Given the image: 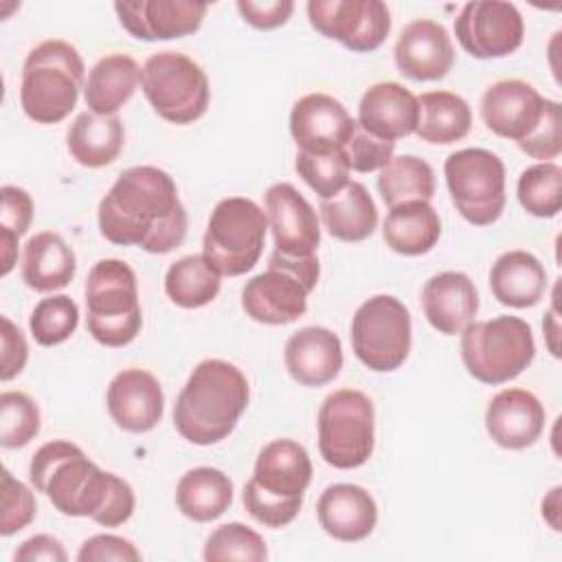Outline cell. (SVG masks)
Instances as JSON below:
<instances>
[{"label":"cell","instance_id":"1","mask_svg":"<svg viewBox=\"0 0 562 562\" xmlns=\"http://www.w3.org/2000/svg\"><path fill=\"white\" fill-rule=\"evenodd\" d=\"M99 231L116 246L154 255L178 248L187 235V211L173 178L151 165L125 169L99 202Z\"/></svg>","mask_w":562,"mask_h":562},{"label":"cell","instance_id":"2","mask_svg":"<svg viewBox=\"0 0 562 562\" xmlns=\"http://www.w3.org/2000/svg\"><path fill=\"white\" fill-rule=\"evenodd\" d=\"M29 479L64 516H88L101 527H119L134 514L132 485L101 470L83 450L57 439L44 443L29 463Z\"/></svg>","mask_w":562,"mask_h":562},{"label":"cell","instance_id":"3","mask_svg":"<svg viewBox=\"0 0 562 562\" xmlns=\"http://www.w3.org/2000/svg\"><path fill=\"white\" fill-rule=\"evenodd\" d=\"M248 397V380L233 362L202 360L176 397L173 426L195 446L217 443L235 430Z\"/></svg>","mask_w":562,"mask_h":562},{"label":"cell","instance_id":"4","mask_svg":"<svg viewBox=\"0 0 562 562\" xmlns=\"http://www.w3.org/2000/svg\"><path fill=\"white\" fill-rule=\"evenodd\" d=\"M310 481L307 450L294 439H274L257 454L252 476L241 492L244 509L263 527H285L299 516Z\"/></svg>","mask_w":562,"mask_h":562},{"label":"cell","instance_id":"5","mask_svg":"<svg viewBox=\"0 0 562 562\" xmlns=\"http://www.w3.org/2000/svg\"><path fill=\"white\" fill-rule=\"evenodd\" d=\"M83 59L64 40H44L29 50L22 66L20 103L24 114L42 125L64 121L77 105L83 81Z\"/></svg>","mask_w":562,"mask_h":562},{"label":"cell","instance_id":"6","mask_svg":"<svg viewBox=\"0 0 562 562\" xmlns=\"http://www.w3.org/2000/svg\"><path fill=\"white\" fill-rule=\"evenodd\" d=\"M86 327L103 347L130 345L140 327L143 312L134 270L121 259L97 261L86 279Z\"/></svg>","mask_w":562,"mask_h":562},{"label":"cell","instance_id":"7","mask_svg":"<svg viewBox=\"0 0 562 562\" xmlns=\"http://www.w3.org/2000/svg\"><path fill=\"white\" fill-rule=\"evenodd\" d=\"M321 277L318 257H288L272 250L268 268L246 281L241 307L261 325H288L307 310V296Z\"/></svg>","mask_w":562,"mask_h":562},{"label":"cell","instance_id":"8","mask_svg":"<svg viewBox=\"0 0 562 562\" xmlns=\"http://www.w3.org/2000/svg\"><path fill=\"white\" fill-rule=\"evenodd\" d=\"M536 342L527 321L496 316L470 323L461 331V360L468 373L483 384H505L518 378L533 360Z\"/></svg>","mask_w":562,"mask_h":562},{"label":"cell","instance_id":"9","mask_svg":"<svg viewBox=\"0 0 562 562\" xmlns=\"http://www.w3.org/2000/svg\"><path fill=\"white\" fill-rule=\"evenodd\" d=\"M268 233L266 211L250 198H224L211 211L202 255L222 277H239L255 268Z\"/></svg>","mask_w":562,"mask_h":562},{"label":"cell","instance_id":"10","mask_svg":"<svg viewBox=\"0 0 562 562\" xmlns=\"http://www.w3.org/2000/svg\"><path fill=\"white\" fill-rule=\"evenodd\" d=\"M375 446V413L369 395L356 389L329 393L318 408V450L336 470L369 461Z\"/></svg>","mask_w":562,"mask_h":562},{"label":"cell","instance_id":"11","mask_svg":"<svg viewBox=\"0 0 562 562\" xmlns=\"http://www.w3.org/2000/svg\"><path fill=\"white\" fill-rule=\"evenodd\" d=\"M140 88L151 110L167 123L189 125L209 108V79L184 53H154L140 68Z\"/></svg>","mask_w":562,"mask_h":562},{"label":"cell","instance_id":"12","mask_svg":"<svg viewBox=\"0 0 562 562\" xmlns=\"http://www.w3.org/2000/svg\"><path fill=\"white\" fill-rule=\"evenodd\" d=\"M446 184L459 215L472 226H490L505 211V165L481 147L452 151L443 162Z\"/></svg>","mask_w":562,"mask_h":562},{"label":"cell","instance_id":"13","mask_svg":"<svg viewBox=\"0 0 562 562\" xmlns=\"http://www.w3.org/2000/svg\"><path fill=\"white\" fill-rule=\"evenodd\" d=\"M411 338V312L391 294L367 299L351 318L353 353L371 371L389 373L400 369L408 358Z\"/></svg>","mask_w":562,"mask_h":562},{"label":"cell","instance_id":"14","mask_svg":"<svg viewBox=\"0 0 562 562\" xmlns=\"http://www.w3.org/2000/svg\"><path fill=\"white\" fill-rule=\"evenodd\" d=\"M307 18L314 31L351 53L378 50L391 31L389 7L380 0H310Z\"/></svg>","mask_w":562,"mask_h":562},{"label":"cell","instance_id":"15","mask_svg":"<svg viewBox=\"0 0 562 562\" xmlns=\"http://www.w3.org/2000/svg\"><path fill=\"white\" fill-rule=\"evenodd\" d=\"M454 35L468 55L498 59L520 48L525 22L512 2H468L454 18Z\"/></svg>","mask_w":562,"mask_h":562},{"label":"cell","instance_id":"16","mask_svg":"<svg viewBox=\"0 0 562 562\" xmlns=\"http://www.w3.org/2000/svg\"><path fill=\"white\" fill-rule=\"evenodd\" d=\"M266 217L274 250L288 257H312L321 244V224L312 204L290 182H274L266 191Z\"/></svg>","mask_w":562,"mask_h":562},{"label":"cell","instance_id":"17","mask_svg":"<svg viewBox=\"0 0 562 562\" xmlns=\"http://www.w3.org/2000/svg\"><path fill=\"white\" fill-rule=\"evenodd\" d=\"M547 99L527 81L501 79L481 97V119L490 132L509 140H525L542 121Z\"/></svg>","mask_w":562,"mask_h":562},{"label":"cell","instance_id":"18","mask_svg":"<svg viewBox=\"0 0 562 562\" xmlns=\"http://www.w3.org/2000/svg\"><path fill=\"white\" fill-rule=\"evenodd\" d=\"M204 2L193 0H134L114 2L121 26L136 40H178L202 26Z\"/></svg>","mask_w":562,"mask_h":562},{"label":"cell","instance_id":"19","mask_svg":"<svg viewBox=\"0 0 562 562\" xmlns=\"http://www.w3.org/2000/svg\"><path fill=\"white\" fill-rule=\"evenodd\" d=\"M356 125L345 105L323 92L301 97L290 112V134L303 151L345 149Z\"/></svg>","mask_w":562,"mask_h":562},{"label":"cell","instance_id":"20","mask_svg":"<svg viewBox=\"0 0 562 562\" xmlns=\"http://www.w3.org/2000/svg\"><path fill=\"white\" fill-rule=\"evenodd\" d=\"M393 59L404 77L413 81H437L450 72L454 48L443 24L422 18L402 29Z\"/></svg>","mask_w":562,"mask_h":562},{"label":"cell","instance_id":"21","mask_svg":"<svg viewBox=\"0 0 562 562\" xmlns=\"http://www.w3.org/2000/svg\"><path fill=\"white\" fill-rule=\"evenodd\" d=\"M112 422L127 432H149L165 413L162 386L145 369L119 371L105 393Z\"/></svg>","mask_w":562,"mask_h":562},{"label":"cell","instance_id":"22","mask_svg":"<svg viewBox=\"0 0 562 562\" xmlns=\"http://www.w3.org/2000/svg\"><path fill=\"white\" fill-rule=\"evenodd\" d=\"M485 428L501 448H529L544 430V406L531 391L503 389L487 404Z\"/></svg>","mask_w":562,"mask_h":562},{"label":"cell","instance_id":"23","mask_svg":"<svg viewBox=\"0 0 562 562\" xmlns=\"http://www.w3.org/2000/svg\"><path fill=\"white\" fill-rule=\"evenodd\" d=\"M426 321L446 336L461 334L479 312V292L465 272L446 270L432 274L422 290Z\"/></svg>","mask_w":562,"mask_h":562},{"label":"cell","instance_id":"24","mask_svg":"<svg viewBox=\"0 0 562 562\" xmlns=\"http://www.w3.org/2000/svg\"><path fill=\"white\" fill-rule=\"evenodd\" d=\"M316 516L323 531L334 540L360 542L375 529L378 505L364 487L334 483L318 496Z\"/></svg>","mask_w":562,"mask_h":562},{"label":"cell","instance_id":"25","mask_svg":"<svg viewBox=\"0 0 562 562\" xmlns=\"http://www.w3.org/2000/svg\"><path fill=\"white\" fill-rule=\"evenodd\" d=\"M417 119V97L397 81H380L364 90L356 123L378 138L397 140L415 134Z\"/></svg>","mask_w":562,"mask_h":562},{"label":"cell","instance_id":"26","mask_svg":"<svg viewBox=\"0 0 562 562\" xmlns=\"http://www.w3.org/2000/svg\"><path fill=\"white\" fill-rule=\"evenodd\" d=\"M283 362L294 382L303 386H323L342 369L340 338L327 327H303L288 338Z\"/></svg>","mask_w":562,"mask_h":562},{"label":"cell","instance_id":"27","mask_svg":"<svg viewBox=\"0 0 562 562\" xmlns=\"http://www.w3.org/2000/svg\"><path fill=\"white\" fill-rule=\"evenodd\" d=\"M490 288L494 299L507 307H533L547 292V270L536 255L507 250L492 263Z\"/></svg>","mask_w":562,"mask_h":562},{"label":"cell","instance_id":"28","mask_svg":"<svg viewBox=\"0 0 562 562\" xmlns=\"http://www.w3.org/2000/svg\"><path fill=\"white\" fill-rule=\"evenodd\" d=\"M77 272L72 248L59 233L42 231L24 244L22 281L35 292H55L66 288Z\"/></svg>","mask_w":562,"mask_h":562},{"label":"cell","instance_id":"29","mask_svg":"<svg viewBox=\"0 0 562 562\" xmlns=\"http://www.w3.org/2000/svg\"><path fill=\"white\" fill-rule=\"evenodd\" d=\"M140 83L138 64L123 53L101 57L88 72L83 99L92 114L114 116Z\"/></svg>","mask_w":562,"mask_h":562},{"label":"cell","instance_id":"30","mask_svg":"<svg viewBox=\"0 0 562 562\" xmlns=\"http://www.w3.org/2000/svg\"><path fill=\"white\" fill-rule=\"evenodd\" d=\"M441 235V220L437 211L430 206V202H404L397 206H391L384 224H382V237L386 246L406 257L426 255L435 248Z\"/></svg>","mask_w":562,"mask_h":562},{"label":"cell","instance_id":"31","mask_svg":"<svg viewBox=\"0 0 562 562\" xmlns=\"http://www.w3.org/2000/svg\"><path fill=\"white\" fill-rule=\"evenodd\" d=\"M66 143L70 156L79 165L99 169L119 158L125 143V130L119 116H101L86 110L70 123Z\"/></svg>","mask_w":562,"mask_h":562},{"label":"cell","instance_id":"32","mask_svg":"<svg viewBox=\"0 0 562 562\" xmlns=\"http://www.w3.org/2000/svg\"><path fill=\"white\" fill-rule=\"evenodd\" d=\"M321 220L327 233L338 241H362L378 226V209L362 182H349L338 195L321 200Z\"/></svg>","mask_w":562,"mask_h":562},{"label":"cell","instance_id":"33","mask_svg":"<svg viewBox=\"0 0 562 562\" xmlns=\"http://www.w3.org/2000/svg\"><path fill=\"white\" fill-rule=\"evenodd\" d=\"M233 503V481L217 468H193L184 472L176 487V505L182 516L195 522L220 518Z\"/></svg>","mask_w":562,"mask_h":562},{"label":"cell","instance_id":"34","mask_svg":"<svg viewBox=\"0 0 562 562\" xmlns=\"http://www.w3.org/2000/svg\"><path fill=\"white\" fill-rule=\"evenodd\" d=\"M419 119L415 134L430 145H452L468 136L472 110L468 101L448 90L424 92L417 97Z\"/></svg>","mask_w":562,"mask_h":562},{"label":"cell","instance_id":"35","mask_svg":"<svg viewBox=\"0 0 562 562\" xmlns=\"http://www.w3.org/2000/svg\"><path fill=\"white\" fill-rule=\"evenodd\" d=\"M222 288V274L204 255H187L173 261L165 274V292L169 301L184 310L209 305Z\"/></svg>","mask_w":562,"mask_h":562},{"label":"cell","instance_id":"36","mask_svg":"<svg viewBox=\"0 0 562 562\" xmlns=\"http://www.w3.org/2000/svg\"><path fill=\"white\" fill-rule=\"evenodd\" d=\"M378 193L391 209L404 202H430L435 195L432 167L417 156H393L378 176Z\"/></svg>","mask_w":562,"mask_h":562},{"label":"cell","instance_id":"37","mask_svg":"<svg viewBox=\"0 0 562 562\" xmlns=\"http://www.w3.org/2000/svg\"><path fill=\"white\" fill-rule=\"evenodd\" d=\"M520 206L533 217H555L562 206V167L538 162L527 167L516 184Z\"/></svg>","mask_w":562,"mask_h":562},{"label":"cell","instance_id":"38","mask_svg":"<svg viewBox=\"0 0 562 562\" xmlns=\"http://www.w3.org/2000/svg\"><path fill=\"white\" fill-rule=\"evenodd\" d=\"M294 169L305 180V184L321 195V200H329L349 184L351 167L345 149H329V151L299 149L294 158Z\"/></svg>","mask_w":562,"mask_h":562},{"label":"cell","instance_id":"39","mask_svg":"<svg viewBox=\"0 0 562 562\" xmlns=\"http://www.w3.org/2000/svg\"><path fill=\"white\" fill-rule=\"evenodd\" d=\"M79 325V307L66 294L42 299L29 318L31 336L42 347H55L68 340Z\"/></svg>","mask_w":562,"mask_h":562},{"label":"cell","instance_id":"40","mask_svg":"<svg viewBox=\"0 0 562 562\" xmlns=\"http://www.w3.org/2000/svg\"><path fill=\"white\" fill-rule=\"evenodd\" d=\"M202 558L206 562H222V560H250L261 562L268 558V549L263 538L246 527L244 522H226L211 531L204 542Z\"/></svg>","mask_w":562,"mask_h":562},{"label":"cell","instance_id":"41","mask_svg":"<svg viewBox=\"0 0 562 562\" xmlns=\"http://www.w3.org/2000/svg\"><path fill=\"white\" fill-rule=\"evenodd\" d=\"M42 426L40 406L22 391L0 393V443L2 448H22L37 437Z\"/></svg>","mask_w":562,"mask_h":562},{"label":"cell","instance_id":"42","mask_svg":"<svg viewBox=\"0 0 562 562\" xmlns=\"http://www.w3.org/2000/svg\"><path fill=\"white\" fill-rule=\"evenodd\" d=\"M2 503H0V533L13 536L31 525V520L37 514V503L33 492L18 481L7 468L2 470Z\"/></svg>","mask_w":562,"mask_h":562},{"label":"cell","instance_id":"43","mask_svg":"<svg viewBox=\"0 0 562 562\" xmlns=\"http://www.w3.org/2000/svg\"><path fill=\"white\" fill-rule=\"evenodd\" d=\"M560 123H562V108L558 101L547 99V110L538 127L520 143H516L529 158H536L540 162H551V158H558L562 151V136H560Z\"/></svg>","mask_w":562,"mask_h":562},{"label":"cell","instance_id":"44","mask_svg":"<svg viewBox=\"0 0 562 562\" xmlns=\"http://www.w3.org/2000/svg\"><path fill=\"white\" fill-rule=\"evenodd\" d=\"M345 151H347L349 167L353 171L371 173V171L382 169L393 158L395 140L378 138V136H373V134H369V132H364L362 127L356 125V132H353L351 140L347 143Z\"/></svg>","mask_w":562,"mask_h":562},{"label":"cell","instance_id":"45","mask_svg":"<svg viewBox=\"0 0 562 562\" xmlns=\"http://www.w3.org/2000/svg\"><path fill=\"white\" fill-rule=\"evenodd\" d=\"M79 562H138L140 560V551L121 536L114 533H97L92 538H88L79 553H77Z\"/></svg>","mask_w":562,"mask_h":562},{"label":"cell","instance_id":"46","mask_svg":"<svg viewBox=\"0 0 562 562\" xmlns=\"http://www.w3.org/2000/svg\"><path fill=\"white\" fill-rule=\"evenodd\" d=\"M0 231H7L15 237H22L33 220V200L31 195L13 184L0 189Z\"/></svg>","mask_w":562,"mask_h":562},{"label":"cell","instance_id":"47","mask_svg":"<svg viewBox=\"0 0 562 562\" xmlns=\"http://www.w3.org/2000/svg\"><path fill=\"white\" fill-rule=\"evenodd\" d=\"M2 331H0V380L9 382L22 373L29 360V345L18 325L11 318L2 316Z\"/></svg>","mask_w":562,"mask_h":562},{"label":"cell","instance_id":"48","mask_svg":"<svg viewBox=\"0 0 562 562\" xmlns=\"http://www.w3.org/2000/svg\"><path fill=\"white\" fill-rule=\"evenodd\" d=\"M237 11L250 26L259 31H270L281 24H285L294 11L292 0H268V2H252V0H239Z\"/></svg>","mask_w":562,"mask_h":562},{"label":"cell","instance_id":"49","mask_svg":"<svg viewBox=\"0 0 562 562\" xmlns=\"http://www.w3.org/2000/svg\"><path fill=\"white\" fill-rule=\"evenodd\" d=\"M66 551L61 547V542L48 533H37L31 536L29 540H24L15 553L13 560L15 562H37V560H46V562H66Z\"/></svg>","mask_w":562,"mask_h":562},{"label":"cell","instance_id":"50","mask_svg":"<svg viewBox=\"0 0 562 562\" xmlns=\"http://www.w3.org/2000/svg\"><path fill=\"white\" fill-rule=\"evenodd\" d=\"M18 239L15 235L0 231V252H2V277H7L18 259Z\"/></svg>","mask_w":562,"mask_h":562},{"label":"cell","instance_id":"51","mask_svg":"<svg viewBox=\"0 0 562 562\" xmlns=\"http://www.w3.org/2000/svg\"><path fill=\"white\" fill-rule=\"evenodd\" d=\"M560 485L553 487L549 492V496L542 501V518L555 529L560 531Z\"/></svg>","mask_w":562,"mask_h":562},{"label":"cell","instance_id":"52","mask_svg":"<svg viewBox=\"0 0 562 562\" xmlns=\"http://www.w3.org/2000/svg\"><path fill=\"white\" fill-rule=\"evenodd\" d=\"M542 329H544V334H547V345H549V351H551V353L558 358V356H560V351H558V331H560V327H558L555 307H551V310H549L547 318L542 321Z\"/></svg>","mask_w":562,"mask_h":562}]
</instances>
